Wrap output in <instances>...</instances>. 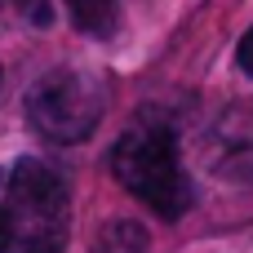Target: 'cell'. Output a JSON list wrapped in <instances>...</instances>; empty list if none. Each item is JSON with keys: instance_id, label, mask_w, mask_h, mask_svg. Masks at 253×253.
<instances>
[{"instance_id": "obj_6", "label": "cell", "mask_w": 253, "mask_h": 253, "mask_svg": "<svg viewBox=\"0 0 253 253\" xmlns=\"http://www.w3.org/2000/svg\"><path fill=\"white\" fill-rule=\"evenodd\" d=\"M236 62H240V71L253 80V27L240 36V44H236Z\"/></svg>"}, {"instance_id": "obj_1", "label": "cell", "mask_w": 253, "mask_h": 253, "mask_svg": "<svg viewBox=\"0 0 253 253\" xmlns=\"http://www.w3.org/2000/svg\"><path fill=\"white\" fill-rule=\"evenodd\" d=\"M111 173L133 200H142L165 222L187 218L196 205V187L178 156V129L160 111H142L111 142Z\"/></svg>"}, {"instance_id": "obj_4", "label": "cell", "mask_w": 253, "mask_h": 253, "mask_svg": "<svg viewBox=\"0 0 253 253\" xmlns=\"http://www.w3.org/2000/svg\"><path fill=\"white\" fill-rule=\"evenodd\" d=\"M89 253H151V236L138 218H111L93 231Z\"/></svg>"}, {"instance_id": "obj_3", "label": "cell", "mask_w": 253, "mask_h": 253, "mask_svg": "<svg viewBox=\"0 0 253 253\" xmlns=\"http://www.w3.org/2000/svg\"><path fill=\"white\" fill-rule=\"evenodd\" d=\"M107 107V80L84 67H49L27 89V125L53 147H80Z\"/></svg>"}, {"instance_id": "obj_2", "label": "cell", "mask_w": 253, "mask_h": 253, "mask_svg": "<svg viewBox=\"0 0 253 253\" xmlns=\"http://www.w3.org/2000/svg\"><path fill=\"white\" fill-rule=\"evenodd\" d=\"M67 236H71L67 178L36 156L0 165V253H62Z\"/></svg>"}, {"instance_id": "obj_5", "label": "cell", "mask_w": 253, "mask_h": 253, "mask_svg": "<svg viewBox=\"0 0 253 253\" xmlns=\"http://www.w3.org/2000/svg\"><path fill=\"white\" fill-rule=\"evenodd\" d=\"M67 13H71V27H76V31L107 40V36L120 27L125 0H67Z\"/></svg>"}, {"instance_id": "obj_7", "label": "cell", "mask_w": 253, "mask_h": 253, "mask_svg": "<svg viewBox=\"0 0 253 253\" xmlns=\"http://www.w3.org/2000/svg\"><path fill=\"white\" fill-rule=\"evenodd\" d=\"M0 80H4V71H0Z\"/></svg>"}]
</instances>
